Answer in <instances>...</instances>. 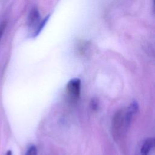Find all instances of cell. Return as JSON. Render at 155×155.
Instances as JSON below:
<instances>
[{"label": "cell", "mask_w": 155, "mask_h": 155, "mask_svg": "<svg viewBox=\"0 0 155 155\" xmlns=\"http://www.w3.org/2000/svg\"><path fill=\"white\" fill-rule=\"evenodd\" d=\"M6 25H7V23L5 22H3L0 25V40H1V38L2 36L3 35V33H4V31H5Z\"/></svg>", "instance_id": "5"}, {"label": "cell", "mask_w": 155, "mask_h": 155, "mask_svg": "<svg viewBox=\"0 0 155 155\" xmlns=\"http://www.w3.org/2000/svg\"><path fill=\"white\" fill-rule=\"evenodd\" d=\"M37 154L38 151L35 145H31L28 148L25 155H37Z\"/></svg>", "instance_id": "4"}, {"label": "cell", "mask_w": 155, "mask_h": 155, "mask_svg": "<svg viewBox=\"0 0 155 155\" xmlns=\"http://www.w3.org/2000/svg\"><path fill=\"white\" fill-rule=\"evenodd\" d=\"M139 155H146V154H143V153H140V154H139Z\"/></svg>", "instance_id": "8"}, {"label": "cell", "mask_w": 155, "mask_h": 155, "mask_svg": "<svg viewBox=\"0 0 155 155\" xmlns=\"http://www.w3.org/2000/svg\"><path fill=\"white\" fill-rule=\"evenodd\" d=\"M47 21L48 19L47 18L41 21H40L39 12L38 8L35 7L31 10L28 17L27 24L28 28L32 30V35L33 36H37L40 33Z\"/></svg>", "instance_id": "1"}, {"label": "cell", "mask_w": 155, "mask_h": 155, "mask_svg": "<svg viewBox=\"0 0 155 155\" xmlns=\"http://www.w3.org/2000/svg\"><path fill=\"white\" fill-rule=\"evenodd\" d=\"M154 144V139L153 137H150L147 139L144 140L143 142L141 148H140V153L145 154L146 155H148L149 153L151 151V150L153 149Z\"/></svg>", "instance_id": "3"}, {"label": "cell", "mask_w": 155, "mask_h": 155, "mask_svg": "<svg viewBox=\"0 0 155 155\" xmlns=\"http://www.w3.org/2000/svg\"><path fill=\"white\" fill-rule=\"evenodd\" d=\"M91 108L93 110H96L97 108V105H98V102L97 100L96 99H92L91 101Z\"/></svg>", "instance_id": "6"}, {"label": "cell", "mask_w": 155, "mask_h": 155, "mask_svg": "<svg viewBox=\"0 0 155 155\" xmlns=\"http://www.w3.org/2000/svg\"><path fill=\"white\" fill-rule=\"evenodd\" d=\"M6 155H12V152L10 150H9V151H8L7 152Z\"/></svg>", "instance_id": "7"}, {"label": "cell", "mask_w": 155, "mask_h": 155, "mask_svg": "<svg viewBox=\"0 0 155 155\" xmlns=\"http://www.w3.org/2000/svg\"><path fill=\"white\" fill-rule=\"evenodd\" d=\"M67 91L73 98H78L81 92V80L79 78L70 79L67 85Z\"/></svg>", "instance_id": "2"}]
</instances>
